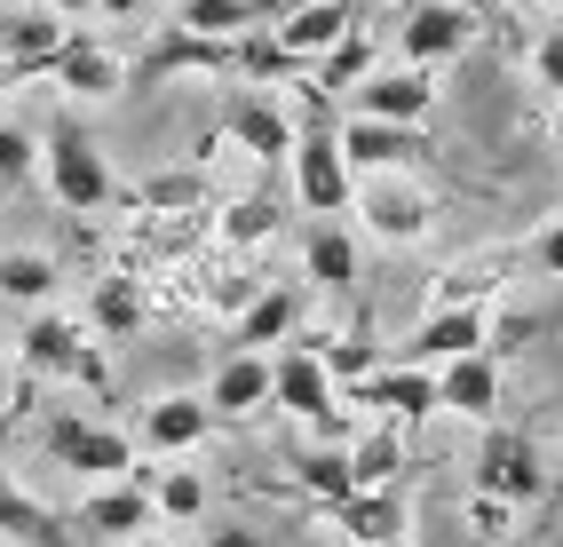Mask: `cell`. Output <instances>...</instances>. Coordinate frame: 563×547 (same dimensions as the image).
Returning a JSON list of instances; mask_svg holds the SVG:
<instances>
[{
  "label": "cell",
  "instance_id": "obj_1",
  "mask_svg": "<svg viewBox=\"0 0 563 547\" xmlns=\"http://www.w3.org/2000/svg\"><path fill=\"white\" fill-rule=\"evenodd\" d=\"M294 199H302L318 223H342L357 214V167L342 152V127H333V96L302 88V135H294Z\"/></svg>",
  "mask_w": 563,
  "mask_h": 547
},
{
  "label": "cell",
  "instance_id": "obj_2",
  "mask_svg": "<svg viewBox=\"0 0 563 547\" xmlns=\"http://www.w3.org/2000/svg\"><path fill=\"white\" fill-rule=\"evenodd\" d=\"M16 357H24V373L32 381H80V389H111L103 373V334L88 317H64V310H32V325L16 334Z\"/></svg>",
  "mask_w": 563,
  "mask_h": 547
},
{
  "label": "cell",
  "instance_id": "obj_3",
  "mask_svg": "<svg viewBox=\"0 0 563 547\" xmlns=\"http://www.w3.org/2000/svg\"><path fill=\"white\" fill-rule=\"evenodd\" d=\"M41 175H48V199H56L64 214H96V206L120 199V182H111L96 135H88L80 120H56V127L41 135Z\"/></svg>",
  "mask_w": 563,
  "mask_h": 547
},
{
  "label": "cell",
  "instance_id": "obj_4",
  "mask_svg": "<svg viewBox=\"0 0 563 547\" xmlns=\"http://www.w3.org/2000/svg\"><path fill=\"white\" fill-rule=\"evenodd\" d=\"M271 373H278L271 405H278L286 421H310V428H333V421H342V381H333V365L318 357L310 334H294V342L271 357Z\"/></svg>",
  "mask_w": 563,
  "mask_h": 547
},
{
  "label": "cell",
  "instance_id": "obj_5",
  "mask_svg": "<svg viewBox=\"0 0 563 547\" xmlns=\"http://www.w3.org/2000/svg\"><path fill=\"white\" fill-rule=\"evenodd\" d=\"M41 445H48V460H56V468H71V477H88V484H120V477H135V445H128L120 428H103V421L48 413Z\"/></svg>",
  "mask_w": 563,
  "mask_h": 547
},
{
  "label": "cell",
  "instance_id": "obj_6",
  "mask_svg": "<svg viewBox=\"0 0 563 547\" xmlns=\"http://www.w3.org/2000/svg\"><path fill=\"white\" fill-rule=\"evenodd\" d=\"M468 492H493V500H516V507H532L540 492H548V460H540V445L523 428H484V445H476V484Z\"/></svg>",
  "mask_w": 563,
  "mask_h": 547
},
{
  "label": "cell",
  "instance_id": "obj_7",
  "mask_svg": "<svg viewBox=\"0 0 563 547\" xmlns=\"http://www.w3.org/2000/svg\"><path fill=\"white\" fill-rule=\"evenodd\" d=\"M468 41H476V9L468 0H405V16H397V56L405 64L437 71V64H453Z\"/></svg>",
  "mask_w": 563,
  "mask_h": 547
},
{
  "label": "cell",
  "instance_id": "obj_8",
  "mask_svg": "<svg viewBox=\"0 0 563 547\" xmlns=\"http://www.w3.org/2000/svg\"><path fill=\"white\" fill-rule=\"evenodd\" d=\"M357 223L373 238H389V246H412V238H429L437 199L412 175H357Z\"/></svg>",
  "mask_w": 563,
  "mask_h": 547
},
{
  "label": "cell",
  "instance_id": "obj_9",
  "mask_svg": "<svg viewBox=\"0 0 563 547\" xmlns=\"http://www.w3.org/2000/svg\"><path fill=\"white\" fill-rule=\"evenodd\" d=\"M222 135L239 143L246 159H294V135H302V120H286V103L278 96H262V88H231V103H222Z\"/></svg>",
  "mask_w": 563,
  "mask_h": 547
},
{
  "label": "cell",
  "instance_id": "obj_10",
  "mask_svg": "<svg viewBox=\"0 0 563 547\" xmlns=\"http://www.w3.org/2000/svg\"><path fill=\"white\" fill-rule=\"evenodd\" d=\"M493 349V302H453V310H429L405 342V365H453Z\"/></svg>",
  "mask_w": 563,
  "mask_h": 547
},
{
  "label": "cell",
  "instance_id": "obj_11",
  "mask_svg": "<svg viewBox=\"0 0 563 547\" xmlns=\"http://www.w3.org/2000/svg\"><path fill=\"white\" fill-rule=\"evenodd\" d=\"M350 112L357 120H397V127H421L437 112V71L405 64V71H365L350 88Z\"/></svg>",
  "mask_w": 563,
  "mask_h": 547
},
{
  "label": "cell",
  "instance_id": "obj_12",
  "mask_svg": "<svg viewBox=\"0 0 563 547\" xmlns=\"http://www.w3.org/2000/svg\"><path fill=\"white\" fill-rule=\"evenodd\" d=\"M175 71H239V41H207L191 24H159V41L135 56V88H159Z\"/></svg>",
  "mask_w": 563,
  "mask_h": 547
},
{
  "label": "cell",
  "instance_id": "obj_13",
  "mask_svg": "<svg viewBox=\"0 0 563 547\" xmlns=\"http://www.w3.org/2000/svg\"><path fill=\"white\" fill-rule=\"evenodd\" d=\"M271 32H278V48L310 71V64H325V56L357 32V0H294V9H286Z\"/></svg>",
  "mask_w": 563,
  "mask_h": 547
},
{
  "label": "cell",
  "instance_id": "obj_14",
  "mask_svg": "<svg viewBox=\"0 0 563 547\" xmlns=\"http://www.w3.org/2000/svg\"><path fill=\"white\" fill-rule=\"evenodd\" d=\"M350 397L373 421H429V413H444L437 405V365H405V357H389L382 373H365Z\"/></svg>",
  "mask_w": 563,
  "mask_h": 547
},
{
  "label": "cell",
  "instance_id": "obj_15",
  "mask_svg": "<svg viewBox=\"0 0 563 547\" xmlns=\"http://www.w3.org/2000/svg\"><path fill=\"white\" fill-rule=\"evenodd\" d=\"M342 152L357 175H412L429 159V135L421 127H397V120H342Z\"/></svg>",
  "mask_w": 563,
  "mask_h": 547
},
{
  "label": "cell",
  "instance_id": "obj_16",
  "mask_svg": "<svg viewBox=\"0 0 563 547\" xmlns=\"http://www.w3.org/2000/svg\"><path fill=\"white\" fill-rule=\"evenodd\" d=\"M48 80L64 88V96H80V103H111V96H128V80L135 71L111 56L96 32H71V41L56 48V64H48Z\"/></svg>",
  "mask_w": 563,
  "mask_h": 547
},
{
  "label": "cell",
  "instance_id": "obj_17",
  "mask_svg": "<svg viewBox=\"0 0 563 547\" xmlns=\"http://www.w3.org/2000/svg\"><path fill=\"white\" fill-rule=\"evenodd\" d=\"M159 524V500H152V484L143 477H120V484H96L88 500H80V532H96V539H143Z\"/></svg>",
  "mask_w": 563,
  "mask_h": 547
},
{
  "label": "cell",
  "instance_id": "obj_18",
  "mask_svg": "<svg viewBox=\"0 0 563 547\" xmlns=\"http://www.w3.org/2000/svg\"><path fill=\"white\" fill-rule=\"evenodd\" d=\"M271 389H278L271 349H231L222 373L207 381V405H214V421H254L262 405H271Z\"/></svg>",
  "mask_w": 563,
  "mask_h": 547
},
{
  "label": "cell",
  "instance_id": "obj_19",
  "mask_svg": "<svg viewBox=\"0 0 563 547\" xmlns=\"http://www.w3.org/2000/svg\"><path fill=\"white\" fill-rule=\"evenodd\" d=\"M214 436V405L207 397H152V405H143V445H152L159 460H183V453H199Z\"/></svg>",
  "mask_w": 563,
  "mask_h": 547
},
{
  "label": "cell",
  "instance_id": "obj_20",
  "mask_svg": "<svg viewBox=\"0 0 563 547\" xmlns=\"http://www.w3.org/2000/svg\"><path fill=\"white\" fill-rule=\"evenodd\" d=\"M437 405H444V413H461V421H484V428H493V421H500V365H493V349L437 365Z\"/></svg>",
  "mask_w": 563,
  "mask_h": 547
},
{
  "label": "cell",
  "instance_id": "obj_21",
  "mask_svg": "<svg viewBox=\"0 0 563 547\" xmlns=\"http://www.w3.org/2000/svg\"><path fill=\"white\" fill-rule=\"evenodd\" d=\"M325 516L342 524L357 547H405V500H397V484H382V492H350V500H333Z\"/></svg>",
  "mask_w": 563,
  "mask_h": 547
},
{
  "label": "cell",
  "instance_id": "obj_22",
  "mask_svg": "<svg viewBox=\"0 0 563 547\" xmlns=\"http://www.w3.org/2000/svg\"><path fill=\"white\" fill-rule=\"evenodd\" d=\"M302 270L318 294H357V238L342 223H310L302 231Z\"/></svg>",
  "mask_w": 563,
  "mask_h": 547
},
{
  "label": "cell",
  "instance_id": "obj_23",
  "mask_svg": "<svg viewBox=\"0 0 563 547\" xmlns=\"http://www.w3.org/2000/svg\"><path fill=\"white\" fill-rule=\"evenodd\" d=\"M294 317H302V286H262V294L239 310L231 342H239V349H271V342H294Z\"/></svg>",
  "mask_w": 563,
  "mask_h": 547
},
{
  "label": "cell",
  "instance_id": "obj_24",
  "mask_svg": "<svg viewBox=\"0 0 563 547\" xmlns=\"http://www.w3.org/2000/svg\"><path fill=\"white\" fill-rule=\"evenodd\" d=\"M397 468H405V421H373L357 445H350V477H357V492L397 484Z\"/></svg>",
  "mask_w": 563,
  "mask_h": 547
},
{
  "label": "cell",
  "instance_id": "obj_25",
  "mask_svg": "<svg viewBox=\"0 0 563 547\" xmlns=\"http://www.w3.org/2000/svg\"><path fill=\"white\" fill-rule=\"evenodd\" d=\"M135 477L152 484V500H159V524H199V516H207V477H199V468L167 460V468H135Z\"/></svg>",
  "mask_w": 563,
  "mask_h": 547
},
{
  "label": "cell",
  "instance_id": "obj_26",
  "mask_svg": "<svg viewBox=\"0 0 563 547\" xmlns=\"http://www.w3.org/2000/svg\"><path fill=\"white\" fill-rule=\"evenodd\" d=\"M88 325L103 342H128L135 325H143V278H128V270H111L103 286H96V302H88Z\"/></svg>",
  "mask_w": 563,
  "mask_h": 547
},
{
  "label": "cell",
  "instance_id": "obj_27",
  "mask_svg": "<svg viewBox=\"0 0 563 547\" xmlns=\"http://www.w3.org/2000/svg\"><path fill=\"white\" fill-rule=\"evenodd\" d=\"M0 532H9L16 547H64V524H56L32 492L9 484V468H0Z\"/></svg>",
  "mask_w": 563,
  "mask_h": 547
},
{
  "label": "cell",
  "instance_id": "obj_28",
  "mask_svg": "<svg viewBox=\"0 0 563 547\" xmlns=\"http://www.w3.org/2000/svg\"><path fill=\"white\" fill-rule=\"evenodd\" d=\"M48 294H56V263H48V254H32V246H9V254H0V302L48 310Z\"/></svg>",
  "mask_w": 563,
  "mask_h": 547
},
{
  "label": "cell",
  "instance_id": "obj_29",
  "mask_svg": "<svg viewBox=\"0 0 563 547\" xmlns=\"http://www.w3.org/2000/svg\"><path fill=\"white\" fill-rule=\"evenodd\" d=\"M500 270H508V254H476V263H453V270L437 278V302H429V310H453V302H493L500 286H508Z\"/></svg>",
  "mask_w": 563,
  "mask_h": 547
},
{
  "label": "cell",
  "instance_id": "obj_30",
  "mask_svg": "<svg viewBox=\"0 0 563 547\" xmlns=\"http://www.w3.org/2000/svg\"><path fill=\"white\" fill-rule=\"evenodd\" d=\"M199 199H207V175L199 167H175V175L135 182V214H191Z\"/></svg>",
  "mask_w": 563,
  "mask_h": 547
},
{
  "label": "cell",
  "instance_id": "obj_31",
  "mask_svg": "<svg viewBox=\"0 0 563 547\" xmlns=\"http://www.w3.org/2000/svg\"><path fill=\"white\" fill-rule=\"evenodd\" d=\"M365 71H373V32L357 24L350 41H342V48H333V56L318 64V80H310V88H318V96H350V88L365 80Z\"/></svg>",
  "mask_w": 563,
  "mask_h": 547
},
{
  "label": "cell",
  "instance_id": "obj_32",
  "mask_svg": "<svg viewBox=\"0 0 563 547\" xmlns=\"http://www.w3.org/2000/svg\"><path fill=\"white\" fill-rule=\"evenodd\" d=\"M278 223H286V214H278V199H231V206H222V246H262V238H278Z\"/></svg>",
  "mask_w": 563,
  "mask_h": 547
},
{
  "label": "cell",
  "instance_id": "obj_33",
  "mask_svg": "<svg viewBox=\"0 0 563 547\" xmlns=\"http://www.w3.org/2000/svg\"><path fill=\"white\" fill-rule=\"evenodd\" d=\"M294 468H302L294 484H302L318 507H333V500H350V492H357V477H350V453H302Z\"/></svg>",
  "mask_w": 563,
  "mask_h": 547
},
{
  "label": "cell",
  "instance_id": "obj_34",
  "mask_svg": "<svg viewBox=\"0 0 563 547\" xmlns=\"http://www.w3.org/2000/svg\"><path fill=\"white\" fill-rule=\"evenodd\" d=\"M310 342H318V334H310ZM318 357L333 365V381H350V389H357L365 373H382V365H389L382 342H365V334H350V342H318Z\"/></svg>",
  "mask_w": 563,
  "mask_h": 547
},
{
  "label": "cell",
  "instance_id": "obj_35",
  "mask_svg": "<svg viewBox=\"0 0 563 547\" xmlns=\"http://www.w3.org/2000/svg\"><path fill=\"white\" fill-rule=\"evenodd\" d=\"M41 167V135H24L16 120H0V182H24Z\"/></svg>",
  "mask_w": 563,
  "mask_h": 547
},
{
  "label": "cell",
  "instance_id": "obj_36",
  "mask_svg": "<svg viewBox=\"0 0 563 547\" xmlns=\"http://www.w3.org/2000/svg\"><path fill=\"white\" fill-rule=\"evenodd\" d=\"M516 516H523L516 500H493V492H468V532H476V539H508V532H516Z\"/></svg>",
  "mask_w": 563,
  "mask_h": 547
},
{
  "label": "cell",
  "instance_id": "obj_37",
  "mask_svg": "<svg viewBox=\"0 0 563 547\" xmlns=\"http://www.w3.org/2000/svg\"><path fill=\"white\" fill-rule=\"evenodd\" d=\"M532 71H540V88L563 103V24H555V32H540V48H532Z\"/></svg>",
  "mask_w": 563,
  "mask_h": 547
},
{
  "label": "cell",
  "instance_id": "obj_38",
  "mask_svg": "<svg viewBox=\"0 0 563 547\" xmlns=\"http://www.w3.org/2000/svg\"><path fill=\"white\" fill-rule=\"evenodd\" d=\"M532 263H540L548 278H563V214H555V223H548V231L532 238Z\"/></svg>",
  "mask_w": 563,
  "mask_h": 547
},
{
  "label": "cell",
  "instance_id": "obj_39",
  "mask_svg": "<svg viewBox=\"0 0 563 547\" xmlns=\"http://www.w3.org/2000/svg\"><path fill=\"white\" fill-rule=\"evenodd\" d=\"M207 547H271V532H246V524H222V532H207Z\"/></svg>",
  "mask_w": 563,
  "mask_h": 547
},
{
  "label": "cell",
  "instance_id": "obj_40",
  "mask_svg": "<svg viewBox=\"0 0 563 547\" xmlns=\"http://www.w3.org/2000/svg\"><path fill=\"white\" fill-rule=\"evenodd\" d=\"M24 80H41V64H24V56H0V96L24 88Z\"/></svg>",
  "mask_w": 563,
  "mask_h": 547
},
{
  "label": "cell",
  "instance_id": "obj_41",
  "mask_svg": "<svg viewBox=\"0 0 563 547\" xmlns=\"http://www.w3.org/2000/svg\"><path fill=\"white\" fill-rule=\"evenodd\" d=\"M9 397H16V405H24V397H32V389H24V381L9 373V357H0V405H9Z\"/></svg>",
  "mask_w": 563,
  "mask_h": 547
},
{
  "label": "cell",
  "instance_id": "obj_42",
  "mask_svg": "<svg viewBox=\"0 0 563 547\" xmlns=\"http://www.w3.org/2000/svg\"><path fill=\"white\" fill-rule=\"evenodd\" d=\"M103 16H143V0H96Z\"/></svg>",
  "mask_w": 563,
  "mask_h": 547
},
{
  "label": "cell",
  "instance_id": "obj_43",
  "mask_svg": "<svg viewBox=\"0 0 563 547\" xmlns=\"http://www.w3.org/2000/svg\"><path fill=\"white\" fill-rule=\"evenodd\" d=\"M48 9H56V16H88V9H96V0H48Z\"/></svg>",
  "mask_w": 563,
  "mask_h": 547
},
{
  "label": "cell",
  "instance_id": "obj_44",
  "mask_svg": "<svg viewBox=\"0 0 563 547\" xmlns=\"http://www.w3.org/2000/svg\"><path fill=\"white\" fill-rule=\"evenodd\" d=\"M128 547H175V539H159V532H143V539H128Z\"/></svg>",
  "mask_w": 563,
  "mask_h": 547
},
{
  "label": "cell",
  "instance_id": "obj_45",
  "mask_svg": "<svg viewBox=\"0 0 563 547\" xmlns=\"http://www.w3.org/2000/svg\"><path fill=\"white\" fill-rule=\"evenodd\" d=\"M500 9H523V0H500Z\"/></svg>",
  "mask_w": 563,
  "mask_h": 547
},
{
  "label": "cell",
  "instance_id": "obj_46",
  "mask_svg": "<svg viewBox=\"0 0 563 547\" xmlns=\"http://www.w3.org/2000/svg\"><path fill=\"white\" fill-rule=\"evenodd\" d=\"M555 135H563V112H555Z\"/></svg>",
  "mask_w": 563,
  "mask_h": 547
},
{
  "label": "cell",
  "instance_id": "obj_47",
  "mask_svg": "<svg viewBox=\"0 0 563 547\" xmlns=\"http://www.w3.org/2000/svg\"><path fill=\"white\" fill-rule=\"evenodd\" d=\"M175 9H183V0H175Z\"/></svg>",
  "mask_w": 563,
  "mask_h": 547
},
{
  "label": "cell",
  "instance_id": "obj_48",
  "mask_svg": "<svg viewBox=\"0 0 563 547\" xmlns=\"http://www.w3.org/2000/svg\"><path fill=\"white\" fill-rule=\"evenodd\" d=\"M555 214H563V206H555Z\"/></svg>",
  "mask_w": 563,
  "mask_h": 547
}]
</instances>
